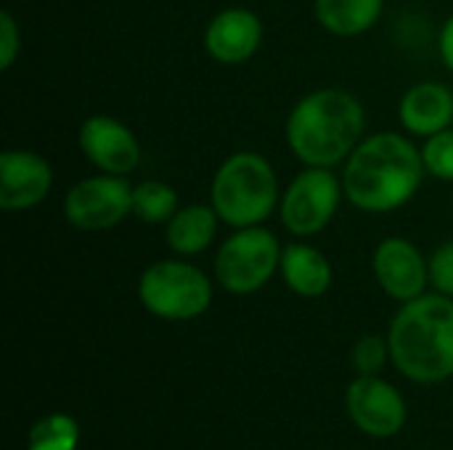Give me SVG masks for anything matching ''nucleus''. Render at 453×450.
Returning <instances> with one entry per match:
<instances>
[{
	"instance_id": "1",
	"label": "nucleus",
	"mask_w": 453,
	"mask_h": 450,
	"mask_svg": "<svg viewBox=\"0 0 453 450\" xmlns=\"http://www.w3.org/2000/svg\"><path fill=\"white\" fill-rule=\"evenodd\" d=\"M425 172L422 149L401 133H377L345 159L342 191L356 210L385 215L417 196Z\"/></svg>"
},
{
	"instance_id": "2",
	"label": "nucleus",
	"mask_w": 453,
	"mask_h": 450,
	"mask_svg": "<svg viewBox=\"0 0 453 450\" xmlns=\"http://www.w3.org/2000/svg\"><path fill=\"white\" fill-rule=\"evenodd\" d=\"M364 103L345 88H319L303 95L287 117L289 151L305 167H337L364 141Z\"/></svg>"
},
{
	"instance_id": "3",
	"label": "nucleus",
	"mask_w": 453,
	"mask_h": 450,
	"mask_svg": "<svg viewBox=\"0 0 453 450\" xmlns=\"http://www.w3.org/2000/svg\"><path fill=\"white\" fill-rule=\"evenodd\" d=\"M393 366L417 385H441L453 377V297L441 292L403 302L390 332Z\"/></svg>"
},
{
	"instance_id": "4",
	"label": "nucleus",
	"mask_w": 453,
	"mask_h": 450,
	"mask_svg": "<svg viewBox=\"0 0 453 450\" xmlns=\"http://www.w3.org/2000/svg\"><path fill=\"white\" fill-rule=\"evenodd\" d=\"M281 202L273 164L257 151L231 154L215 172L210 186V204L220 223L231 228L263 225Z\"/></svg>"
},
{
	"instance_id": "5",
	"label": "nucleus",
	"mask_w": 453,
	"mask_h": 450,
	"mask_svg": "<svg viewBox=\"0 0 453 450\" xmlns=\"http://www.w3.org/2000/svg\"><path fill=\"white\" fill-rule=\"evenodd\" d=\"M141 305L162 321H194L212 305V281L186 260H157L138 278Z\"/></svg>"
},
{
	"instance_id": "6",
	"label": "nucleus",
	"mask_w": 453,
	"mask_h": 450,
	"mask_svg": "<svg viewBox=\"0 0 453 450\" xmlns=\"http://www.w3.org/2000/svg\"><path fill=\"white\" fill-rule=\"evenodd\" d=\"M279 239L263 228H236L215 252V281L231 294H255L263 289L281 265Z\"/></svg>"
},
{
	"instance_id": "7",
	"label": "nucleus",
	"mask_w": 453,
	"mask_h": 450,
	"mask_svg": "<svg viewBox=\"0 0 453 450\" xmlns=\"http://www.w3.org/2000/svg\"><path fill=\"white\" fill-rule=\"evenodd\" d=\"M342 196V178L326 167H305L281 194V225L292 236H316L332 223Z\"/></svg>"
},
{
	"instance_id": "8",
	"label": "nucleus",
	"mask_w": 453,
	"mask_h": 450,
	"mask_svg": "<svg viewBox=\"0 0 453 450\" xmlns=\"http://www.w3.org/2000/svg\"><path fill=\"white\" fill-rule=\"evenodd\" d=\"M133 215V186L125 175H90L64 196V217L72 228L96 233L119 225Z\"/></svg>"
},
{
	"instance_id": "9",
	"label": "nucleus",
	"mask_w": 453,
	"mask_h": 450,
	"mask_svg": "<svg viewBox=\"0 0 453 450\" xmlns=\"http://www.w3.org/2000/svg\"><path fill=\"white\" fill-rule=\"evenodd\" d=\"M345 406L350 422L369 438H395L409 416L403 395L380 377H356L348 385Z\"/></svg>"
},
{
	"instance_id": "10",
	"label": "nucleus",
	"mask_w": 453,
	"mask_h": 450,
	"mask_svg": "<svg viewBox=\"0 0 453 450\" xmlns=\"http://www.w3.org/2000/svg\"><path fill=\"white\" fill-rule=\"evenodd\" d=\"M77 143L85 159L109 175H130L141 164V143L135 133L109 114L88 117L77 130Z\"/></svg>"
},
{
	"instance_id": "11",
	"label": "nucleus",
	"mask_w": 453,
	"mask_h": 450,
	"mask_svg": "<svg viewBox=\"0 0 453 450\" xmlns=\"http://www.w3.org/2000/svg\"><path fill=\"white\" fill-rule=\"evenodd\" d=\"M372 271L382 292L401 305L422 297L430 284V260L403 236H390L377 244Z\"/></svg>"
},
{
	"instance_id": "12",
	"label": "nucleus",
	"mask_w": 453,
	"mask_h": 450,
	"mask_svg": "<svg viewBox=\"0 0 453 450\" xmlns=\"http://www.w3.org/2000/svg\"><path fill=\"white\" fill-rule=\"evenodd\" d=\"M53 186L50 164L29 149H8L0 154V207L24 212L45 202Z\"/></svg>"
},
{
	"instance_id": "13",
	"label": "nucleus",
	"mask_w": 453,
	"mask_h": 450,
	"mask_svg": "<svg viewBox=\"0 0 453 450\" xmlns=\"http://www.w3.org/2000/svg\"><path fill=\"white\" fill-rule=\"evenodd\" d=\"M263 42V21L250 8H226L204 29V50L226 66L250 61Z\"/></svg>"
},
{
	"instance_id": "14",
	"label": "nucleus",
	"mask_w": 453,
	"mask_h": 450,
	"mask_svg": "<svg viewBox=\"0 0 453 450\" xmlns=\"http://www.w3.org/2000/svg\"><path fill=\"white\" fill-rule=\"evenodd\" d=\"M401 125L419 138H430L453 122V93L443 82H417L411 85L398 106Z\"/></svg>"
},
{
	"instance_id": "15",
	"label": "nucleus",
	"mask_w": 453,
	"mask_h": 450,
	"mask_svg": "<svg viewBox=\"0 0 453 450\" xmlns=\"http://www.w3.org/2000/svg\"><path fill=\"white\" fill-rule=\"evenodd\" d=\"M279 273L284 278V284L305 300H316L321 294L329 292L332 286V263L326 260V255L311 244L303 241H292L281 249V265Z\"/></svg>"
},
{
	"instance_id": "16",
	"label": "nucleus",
	"mask_w": 453,
	"mask_h": 450,
	"mask_svg": "<svg viewBox=\"0 0 453 450\" xmlns=\"http://www.w3.org/2000/svg\"><path fill=\"white\" fill-rule=\"evenodd\" d=\"M218 223H220V217H218V212H215L212 204H188V207H180L170 217V223H167L165 241L180 257L202 255L215 241Z\"/></svg>"
},
{
	"instance_id": "17",
	"label": "nucleus",
	"mask_w": 453,
	"mask_h": 450,
	"mask_svg": "<svg viewBox=\"0 0 453 450\" xmlns=\"http://www.w3.org/2000/svg\"><path fill=\"white\" fill-rule=\"evenodd\" d=\"M319 24L337 37H358L369 32L385 8V0H313Z\"/></svg>"
},
{
	"instance_id": "18",
	"label": "nucleus",
	"mask_w": 453,
	"mask_h": 450,
	"mask_svg": "<svg viewBox=\"0 0 453 450\" xmlns=\"http://www.w3.org/2000/svg\"><path fill=\"white\" fill-rule=\"evenodd\" d=\"M178 194L165 180H143L133 186V217L149 225L170 223V217L178 212Z\"/></svg>"
},
{
	"instance_id": "19",
	"label": "nucleus",
	"mask_w": 453,
	"mask_h": 450,
	"mask_svg": "<svg viewBox=\"0 0 453 450\" xmlns=\"http://www.w3.org/2000/svg\"><path fill=\"white\" fill-rule=\"evenodd\" d=\"M80 424L69 414H48L29 430L27 450H77Z\"/></svg>"
},
{
	"instance_id": "20",
	"label": "nucleus",
	"mask_w": 453,
	"mask_h": 450,
	"mask_svg": "<svg viewBox=\"0 0 453 450\" xmlns=\"http://www.w3.org/2000/svg\"><path fill=\"white\" fill-rule=\"evenodd\" d=\"M422 159H425L427 175L453 183V127H446V130L425 138Z\"/></svg>"
},
{
	"instance_id": "21",
	"label": "nucleus",
	"mask_w": 453,
	"mask_h": 450,
	"mask_svg": "<svg viewBox=\"0 0 453 450\" xmlns=\"http://www.w3.org/2000/svg\"><path fill=\"white\" fill-rule=\"evenodd\" d=\"M350 361L358 377H377L390 361V345L380 334H366L353 345Z\"/></svg>"
},
{
	"instance_id": "22",
	"label": "nucleus",
	"mask_w": 453,
	"mask_h": 450,
	"mask_svg": "<svg viewBox=\"0 0 453 450\" xmlns=\"http://www.w3.org/2000/svg\"><path fill=\"white\" fill-rule=\"evenodd\" d=\"M430 284L435 292L453 297V239L441 244L430 257Z\"/></svg>"
},
{
	"instance_id": "23",
	"label": "nucleus",
	"mask_w": 453,
	"mask_h": 450,
	"mask_svg": "<svg viewBox=\"0 0 453 450\" xmlns=\"http://www.w3.org/2000/svg\"><path fill=\"white\" fill-rule=\"evenodd\" d=\"M21 53V29L11 11L0 13V69H11Z\"/></svg>"
},
{
	"instance_id": "24",
	"label": "nucleus",
	"mask_w": 453,
	"mask_h": 450,
	"mask_svg": "<svg viewBox=\"0 0 453 450\" xmlns=\"http://www.w3.org/2000/svg\"><path fill=\"white\" fill-rule=\"evenodd\" d=\"M438 48H441V58H443V64L449 66V72H453V16H449V21H446V24H443V29H441Z\"/></svg>"
}]
</instances>
